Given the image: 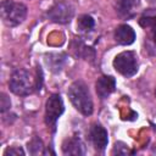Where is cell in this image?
I'll return each mask as SVG.
<instances>
[{
	"instance_id": "obj_1",
	"label": "cell",
	"mask_w": 156,
	"mask_h": 156,
	"mask_svg": "<svg viewBox=\"0 0 156 156\" xmlns=\"http://www.w3.org/2000/svg\"><path fill=\"white\" fill-rule=\"evenodd\" d=\"M67 95L69 98V101L74 106V108L80 112L83 116H90L93 113V99L89 91V88L87 84L82 80L73 82L67 91Z\"/></svg>"
},
{
	"instance_id": "obj_2",
	"label": "cell",
	"mask_w": 156,
	"mask_h": 156,
	"mask_svg": "<svg viewBox=\"0 0 156 156\" xmlns=\"http://www.w3.org/2000/svg\"><path fill=\"white\" fill-rule=\"evenodd\" d=\"M27 17V6L22 2L12 0H2L1 18L7 27H16L21 24Z\"/></svg>"
},
{
	"instance_id": "obj_3",
	"label": "cell",
	"mask_w": 156,
	"mask_h": 156,
	"mask_svg": "<svg viewBox=\"0 0 156 156\" xmlns=\"http://www.w3.org/2000/svg\"><path fill=\"white\" fill-rule=\"evenodd\" d=\"M9 88L13 94L18 96H27L35 89V83H33L32 76L27 69L17 68L11 74Z\"/></svg>"
},
{
	"instance_id": "obj_4",
	"label": "cell",
	"mask_w": 156,
	"mask_h": 156,
	"mask_svg": "<svg viewBox=\"0 0 156 156\" xmlns=\"http://www.w3.org/2000/svg\"><path fill=\"white\" fill-rule=\"evenodd\" d=\"M113 68L126 78H130L136 74L139 69L138 56L134 51H123L113 58Z\"/></svg>"
},
{
	"instance_id": "obj_5",
	"label": "cell",
	"mask_w": 156,
	"mask_h": 156,
	"mask_svg": "<svg viewBox=\"0 0 156 156\" xmlns=\"http://www.w3.org/2000/svg\"><path fill=\"white\" fill-rule=\"evenodd\" d=\"M73 16H74V7L67 0H58L48 10V18L51 22L58 24L69 23Z\"/></svg>"
},
{
	"instance_id": "obj_6",
	"label": "cell",
	"mask_w": 156,
	"mask_h": 156,
	"mask_svg": "<svg viewBox=\"0 0 156 156\" xmlns=\"http://www.w3.org/2000/svg\"><path fill=\"white\" fill-rule=\"evenodd\" d=\"M65 112V105L62 98L58 94H51L45 102V123L52 129L56 130V122Z\"/></svg>"
},
{
	"instance_id": "obj_7",
	"label": "cell",
	"mask_w": 156,
	"mask_h": 156,
	"mask_svg": "<svg viewBox=\"0 0 156 156\" xmlns=\"http://www.w3.org/2000/svg\"><path fill=\"white\" fill-rule=\"evenodd\" d=\"M89 139L94 145V149L98 151H104L108 143L107 130L99 123H95L89 129Z\"/></svg>"
},
{
	"instance_id": "obj_8",
	"label": "cell",
	"mask_w": 156,
	"mask_h": 156,
	"mask_svg": "<svg viewBox=\"0 0 156 156\" xmlns=\"http://www.w3.org/2000/svg\"><path fill=\"white\" fill-rule=\"evenodd\" d=\"M46 67L52 73H60L67 63V55L63 52H48L44 56Z\"/></svg>"
},
{
	"instance_id": "obj_9",
	"label": "cell",
	"mask_w": 156,
	"mask_h": 156,
	"mask_svg": "<svg viewBox=\"0 0 156 156\" xmlns=\"http://www.w3.org/2000/svg\"><path fill=\"white\" fill-rule=\"evenodd\" d=\"M95 89L100 99H107L116 90V79L112 76H101L95 83Z\"/></svg>"
},
{
	"instance_id": "obj_10",
	"label": "cell",
	"mask_w": 156,
	"mask_h": 156,
	"mask_svg": "<svg viewBox=\"0 0 156 156\" xmlns=\"http://www.w3.org/2000/svg\"><path fill=\"white\" fill-rule=\"evenodd\" d=\"M136 34L129 24H121L115 29V40L119 45H130L135 41Z\"/></svg>"
},
{
	"instance_id": "obj_11",
	"label": "cell",
	"mask_w": 156,
	"mask_h": 156,
	"mask_svg": "<svg viewBox=\"0 0 156 156\" xmlns=\"http://www.w3.org/2000/svg\"><path fill=\"white\" fill-rule=\"evenodd\" d=\"M62 154L80 156L85 154V146L78 136H71L65 139V141L62 143Z\"/></svg>"
},
{
	"instance_id": "obj_12",
	"label": "cell",
	"mask_w": 156,
	"mask_h": 156,
	"mask_svg": "<svg viewBox=\"0 0 156 156\" xmlns=\"http://www.w3.org/2000/svg\"><path fill=\"white\" fill-rule=\"evenodd\" d=\"M72 51L76 56L83 57L87 61L93 62L95 60V50L91 46L87 45L80 38H74V40L72 41Z\"/></svg>"
},
{
	"instance_id": "obj_13",
	"label": "cell",
	"mask_w": 156,
	"mask_h": 156,
	"mask_svg": "<svg viewBox=\"0 0 156 156\" xmlns=\"http://www.w3.org/2000/svg\"><path fill=\"white\" fill-rule=\"evenodd\" d=\"M139 24L143 28L149 29L152 40L156 43V10H149L144 12L139 20Z\"/></svg>"
},
{
	"instance_id": "obj_14",
	"label": "cell",
	"mask_w": 156,
	"mask_h": 156,
	"mask_svg": "<svg viewBox=\"0 0 156 156\" xmlns=\"http://www.w3.org/2000/svg\"><path fill=\"white\" fill-rule=\"evenodd\" d=\"M95 27V21L90 15H82L78 17L77 28L80 33H90Z\"/></svg>"
},
{
	"instance_id": "obj_15",
	"label": "cell",
	"mask_w": 156,
	"mask_h": 156,
	"mask_svg": "<svg viewBox=\"0 0 156 156\" xmlns=\"http://www.w3.org/2000/svg\"><path fill=\"white\" fill-rule=\"evenodd\" d=\"M134 1L133 0H117V11L119 15L129 17L133 15Z\"/></svg>"
},
{
	"instance_id": "obj_16",
	"label": "cell",
	"mask_w": 156,
	"mask_h": 156,
	"mask_svg": "<svg viewBox=\"0 0 156 156\" xmlns=\"http://www.w3.org/2000/svg\"><path fill=\"white\" fill-rule=\"evenodd\" d=\"M27 149H28V152L32 154V155H38V154H43V149H44V145H43V141L38 136H34L30 141H28L27 144Z\"/></svg>"
},
{
	"instance_id": "obj_17",
	"label": "cell",
	"mask_w": 156,
	"mask_h": 156,
	"mask_svg": "<svg viewBox=\"0 0 156 156\" xmlns=\"http://www.w3.org/2000/svg\"><path fill=\"white\" fill-rule=\"evenodd\" d=\"M128 152H129L128 145L122 143V141H117L113 146V150H112V154H117V155H127Z\"/></svg>"
},
{
	"instance_id": "obj_18",
	"label": "cell",
	"mask_w": 156,
	"mask_h": 156,
	"mask_svg": "<svg viewBox=\"0 0 156 156\" xmlns=\"http://www.w3.org/2000/svg\"><path fill=\"white\" fill-rule=\"evenodd\" d=\"M23 156L24 155V151L22 147H18V146H11V147H7L5 151H4V156Z\"/></svg>"
},
{
	"instance_id": "obj_19",
	"label": "cell",
	"mask_w": 156,
	"mask_h": 156,
	"mask_svg": "<svg viewBox=\"0 0 156 156\" xmlns=\"http://www.w3.org/2000/svg\"><path fill=\"white\" fill-rule=\"evenodd\" d=\"M0 106H1V112L5 113L7 110H10L11 107V101H10V98L6 95V94H1V98H0Z\"/></svg>"
},
{
	"instance_id": "obj_20",
	"label": "cell",
	"mask_w": 156,
	"mask_h": 156,
	"mask_svg": "<svg viewBox=\"0 0 156 156\" xmlns=\"http://www.w3.org/2000/svg\"><path fill=\"white\" fill-rule=\"evenodd\" d=\"M41 87H43V72H41V68L38 67L37 78H35V90H40Z\"/></svg>"
},
{
	"instance_id": "obj_21",
	"label": "cell",
	"mask_w": 156,
	"mask_h": 156,
	"mask_svg": "<svg viewBox=\"0 0 156 156\" xmlns=\"http://www.w3.org/2000/svg\"><path fill=\"white\" fill-rule=\"evenodd\" d=\"M155 96H156V90H155Z\"/></svg>"
}]
</instances>
